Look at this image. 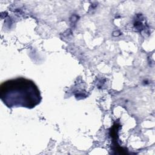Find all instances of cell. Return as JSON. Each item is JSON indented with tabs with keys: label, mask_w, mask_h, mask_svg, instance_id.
I'll list each match as a JSON object with an SVG mask.
<instances>
[{
	"label": "cell",
	"mask_w": 155,
	"mask_h": 155,
	"mask_svg": "<svg viewBox=\"0 0 155 155\" xmlns=\"http://www.w3.org/2000/svg\"><path fill=\"white\" fill-rule=\"evenodd\" d=\"M0 98L8 108H33L42 99L39 88L31 80L17 78L7 80L0 86Z\"/></svg>",
	"instance_id": "1"
}]
</instances>
